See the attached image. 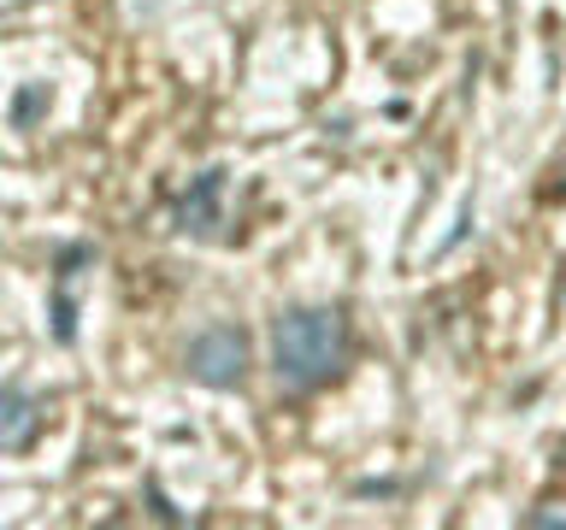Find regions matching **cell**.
Here are the masks:
<instances>
[{"mask_svg": "<svg viewBox=\"0 0 566 530\" xmlns=\"http://www.w3.org/2000/svg\"><path fill=\"white\" fill-rule=\"evenodd\" d=\"M348 312L343 307H290L272 318V371L283 389H325L331 378H343L348 365Z\"/></svg>", "mask_w": 566, "mask_h": 530, "instance_id": "6da1fadb", "label": "cell"}, {"mask_svg": "<svg viewBox=\"0 0 566 530\" xmlns=\"http://www.w3.org/2000/svg\"><path fill=\"white\" fill-rule=\"evenodd\" d=\"M219 212H224V166H212L184 189V201H177V230H184V236H207V230L219 224Z\"/></svg>", "mask_w": 566, "mask_h": 530, "instance_id": "3957f363", "label": "cell"}, {"mask_svg": "<svg viewBox=\"0 0 566 530\" xmlns=\"http://www.w3.org/2000/svg\"><path fill=\"white\" fill-rule=\"evenodd\" d=\"M35 431H42V401L24 383H7L0 389V454H24Z\"/></svg>", "mask_w": 566, "mask_h": 530, "instance_id": "277c9868", "label": "cell"}, {"mask_svg": "<svg viewBox=\"0 0 566 530\" xmlns=\"http://www.w3.org/2000/svg\"><path fill=\"white\" fill-rule=\"evenodd\" d=\"M543 194H548V201H560V194H566V153L548 166V189H543Z\"/></svg>", "mask_w": 566, "mask_h": 530, "instance_id": "8992f818", "label": "cell"}, {"mask_svg": "<svg viewBox=\"0 0 566 530\" xmlns=\"http://www.w3.org/2000/svg\"><path fill=\"white\" fill-rule=\"evenodd\" d=\"M566 512H525V530H560Z\"/></svg>", "mask_w": 566, "mask_h": 530, "instance_id": "52a82bcc", "label": "cell"}, {"mask_svg": "<svg viewBox=\"0 0 566 530\" xmlns=\"http://www.w3.org/2000/svg\"><path fill=\"white\" fill-rule=\"evenodd\" d=\"M248 365H254V342H248L242 325H207L184 348V371L201 389H242Z\"/></svg>", "mask_w": 566, "mask_h": 530, "instance_id": "7a4b0ae2", "label": "cell"}, {"mask_svg": "<svg viewBox=\"0 0 566 530\" xmlns=\"http://www.w3.org/2000/svg\"><path fill=\"white\" fill-rule=\"evenodd\" d=\"M48 106H53V88L48 83H24V88H18V100H12V130H30Z\"/></svg>", "mask_w": 566, "mask_h": 530, "instance_id": "5b68a950", "label": "cell"}]
</instances>
